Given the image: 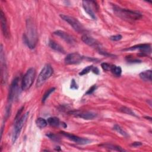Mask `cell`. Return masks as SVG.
Here are the masks:
<instances>
[{
  "label": "cell",
  "instance_id": "21",
  "mask_svg": "<svg viewBox=\"0 0 152 152\" xmlns=\"http://www.w3.org/2000/svg\"><path fill=\"white\" fill-rule=\"evenodd\" d=\"M110 71L116 77H119L121 75L122 73V69L120 66H116L115 65H112Z\"/></svg>",
  "mask_w": 152,
  "mask_h": 152
},
{
  "label": "cell",
  "instance_id": "27",
  "mask_svg": "<svg viewBox=\"0 0 152 152\" xmlns=\"http://www.w3.org/2000/svg\"><path fill=\"white\" fill-rule=\"evenodd\" d=\"M46 135L51 140L53 141H56V142H59L60 141V139L58 137H57L55 134H52V133H48L46 134Z\"/></svg>",
  "mask_w": 152,
  "mask_h": 152
},
{
  "label": "cell",
  "instance_id": "10",
  "mask_svg": "<svg viewBox=\"0 0 152 152\" xmlns=\"http://www.w3.org/2000/svg\"><path fill=\"white\" fill-rule=\"evenodd\" d=\"M61 133V134H62L64 137H66L68 140L78 144H81V145H85V144H87L91 142V140L87 139V138H82V137H80L78 136L69 134L68 132H66L64 131H61L60 132Z\"/></svg>",
  "mask_w": 152,
  "mask_h": 152
},
{
  "label": "cell",
  "instance_id": "28",
  "mask_svg": "<svg viewBox=\"0 0 152 152\" xmlns=\"http://www.w3.org/2000/svg\"><path fill=\"white\" fill-rule=\"evenodd\" d=\"M111 65H112L111 64H109L106 63V62H103L101 64V66H102V69L104 71H110Z\"/></svg>",
  "mask_w": 152,
  "mask_h": 152
},
{
  "label": "cell",
  "instance_id": "19",
  "mask_svg": "<svg viewBox=\"0 0 152 152\" xmlns=\"http://www.w3.org/2000/svg\"><path fill=\"white\" fill-rule=\"evenodd\" d=\"M100 147L109 149V150H115V151H125L124 149L122 148L121 147L116 145H113V144H101L100 145Z\"/></svg>",
  "mask_w": 152,
  "mask_h": 152
},
{
  "label": "cell",
  "instance_id": "4",
  "mask_svg": "<svg viewBox=\"0 0 152 152\" xmlns=\"http://www.w3.org/2000/svg\"><path fill=\"white\" fill-rule=\"evenodd\" d=\"M53 72V69L51 65L49 64H46L38 75L36 81V87H39L42 86L46 81V80L51 77Z\"/></svg>",
  "mask_w": 152,
  "mask_h": 152
},
{
  "label": "cell",
  "instance_id": "29",
  "mask_svg": "<svg viewBox=\"0 0 152 152\" xmlns=\"http://www.w3.org/2000/svg\"><path fill=\"white\" fill-rule=\"evenodd\" d=\"M127 61L128 62H130V63H138V62H141V61L139 60V59H133L132 57H130V56H126V58Z\"/></svg>",
  "mask_w": 152,
  "mask_h": 152
},
{
  "label": "cell",
  "instance_id": "5",
  "mask_svg": "<svg viewBox=\"0 0 152 152\" xmlns=\"http://www.w3.org/2000/svg\"><path fill=\"white\" fill-rule=\"evenodd\" d=\"M36 75V70L34 68H29L24 75L21 81V89L27 90L31 86Z\"/></svg>",
  "mask_w": 152,
  "mask_h": 152
},
{
  "label": "cell",
  "instance_id": "31",
  "mask_svg": "<svg viewBox=\"0 0 152 152\" xmlns=\"http://www.w3.org/2000/svg\"><path fill=\"white\" fill-rule=\"evenodd\" d=\"M96 88H97V87H96V85H93V86H92L87 91V92L86 93V94L87 95V94H91L96 90Z\"/></svg>",
  "mask_w": 152,
  "mask_h": 152
},
{
  "label": "cell",
  "instance_id": "13",
  "mask_svg": "<svg viewBox=\"0 0 152 152\" xmlns=\"http://www.w3.org/2000/svg\"><path fill=\"white\" fill-rule=\"evenodd\" d=\"M83 56L78 53H71L68 54L64 59L65 63L67 65H73L80 63Z\"/></svg>",
  "mask_w": 152,
  "mask_h": 152
},
{
  "label": "cell",
  "instance_id": "33",
  "mask_svg": "<svg viewBox=\"0 0 152 152\" xmlns=\"http://www.w3.org/2000/svg\"><path fill=\"white\" fill-rule=\"evenodd\" d=\"M131 145L132 147H139V146H141L142 145V143L141 142H134Z\"/></svg>",
  "mask_w": 152,
  "mask_h": 152
},
{
  "label": "cell",
  "instance_id": "30",
  "mask_svg": "<svg viewBox=\"0 0 152 152\" xmlns=\"http://www.w3.org/2000/svg\"><path fill=\"white\" fill-rule=\"evenodd\" d=\"M122 36L121 34H116V35H113L110 36V39L112 41H119L121 39H122Z\"/></svg>",
  "mask_w": 152,
  "mask_h": 152
},
{
  "label": "cell",
  "instance_id": "14",
  "mask_svg": "<svg viewBox=\"0 0 152 152\" xmlns=\"http://www.w3.org/2000/svg\"><path fill=\"white\" fill-rule=\"evenodd\" d=\"M81 40L86 45H88L89 46L96 48L97 50H98V51L102 49V47L99 42H97L96 39H94L91 36H90L87 34H84L81 37Z\"/></svg>",
  "mask_w": 152,
  "mask_h": 152
},
{
  "label": "cell",
  "instance_id": "20",
  "mask_svg": "<svg viewBox=\"0 0 152 152\" xmlns=\"http://www.w3.org/2000/svg\"><path fill=\"white\" fill-rule=\"evenodd\" d=\"M48 124L52 126H58L61 124L59 119L58 118L56 117H50L47 120Z\"/></svg>",
  "mask_w": 152,
  "mask_h": 152
},
{
  "label": "cell",
  "instance_id": "17",
  "mask_svg": "<svg viewBox=\"0 0 152 152\" xmlns=\"http://www.w3.org/2000/svg\"><path fill=\"white\" fill-rule=\"evenodd\" d=\"M139 76L141 80L145 81H151V77H152V71L151 70H146L141 72Z\"/></svg>",
  "mask_w": 152,
  "mask_h": 152
},
{
  "label": "cell",
  "instance_id": "7",
  "mask_svg": "<svg viewBox=\"0 0 152 152\" xmlns=\"http://www.w3.org/2000/svg\"><path fill=\"white\" fill-rule=\"evenodd\" d=\"M19 80L20 78L17 77L12 80L11 84L8 93V102L10 103L17 97L19 93Z\"/></svg>",
  "mask_w": 152,
  "mask_h": 152
},
{
  "label": "cell",
  "instance_id": "12",
  "mask_svg": "<svg viewBox=\"0 0 152 152\" xmlns=\"http://www.w3.org/2000/svg\"><path fill=\"white\" fill-rule=\"evenodd\" d=\"M140 50V53L139 55L141 56H145L148 55L151 53V46L150 44H139L133 46H131L129 48H128L126 50Z\"/></svg>",
  "mask_w": 152,
  "mask_h": 152
},
{
  "label": "cell",
  "instance_id": "22",
  "mask_svg": "<svg viewBox=\"0 0 152 152\" xmlns=\"http://www.w3.org/2000/svg\"><path fill=\"white\" fill-rule=\"evenodd\" d=\"M36 124L39 128H43L48 125V122L43 118H38L36 121Z\"/></svg>",
  "mask_w": 152,
  "mask_h": 152
},
{
  "label": "cell",
  "instance_id": "8",
  "mask_svg": "<svg viewBox=\"0 0 152 152\" xmlns=\"http://www.w3.org/2000/svg\"><path fill=\"white\" fill-rule=\"evenodd\" d=\"M0 56H1V84L2 85L5 84L7 81V68L5 59V55L3 51V47L1 45L0 50Z\"/></svg>",
  "mask_w": 152,
  "mask_h": 152
},
{
  "label": "cell",
  "instance_id": "6",
  "mask_svg": "<svg viewBox=\"0 0 152 152\" xmlns=\"http://www.w3.org/2000/svg\"><path fill=\"white\" fill-rule=\"evenodd\" d=\"M60 17L63 20L68 23L78 33H82L85 30L83 26L77 18L65 14H60Z\"/></svg>",
  "mask_w": 152,
  "mask_h": 152
},
{
  "label": "cell",
  "instance_id": "11",
  "mask_svg": "<svg viewBox=\"0 0 152 152\" xmlns=\"http://www.w3.org/2000/svg\"><path fill=\"white\" fill-rule=\"evenodd\" d=\"M68 113L74 115L75 116L83 118L86 120L93 119L97 116V114L93 112L90 111H80V110H73L70 111Z\"/></svg>",
  "mask_w": 152,
  "mask_h": 152
},
{
  "label": "cell",
  "instance_id": "9",
  "mask_svg": "<svg viewBox=\"0 0 152 152\" xmlns=\"http://www.w3.org/2000/svg\"><path fill=\"white\" fill-rule=\"evenodd\" d=\"M83 7L85 10V11L94 20L96 18L93 9L95 8L96 10L98 9L97 5L96 2L93 1H83L82 2Z\"/></svg>",
  "mask_w": 152,
  "mask_h": 152
},
{
  "label": "cell",
  "instance_id": "16",
  "mask_svg": "<svg viewBox=\"0 0 152 152\" xmlns=\"http://www.w3.org/2000/svg\"><path fill=\"white\" fill-rule=\"evenodd\" d=\"M0 16H1V28H2L3 34H4V37H5L6 38H8L9 37V31H8V28L7 22L5 15L2 10H1Z\"/></svg>",
  "mask_w": 152,
  "mask_h": 152
},
{
  "label": "cell",
  "instance_id": "2",
  "mask_svg": "<svg viewBox=\"0 0 152 152\" xmlns=\"http://www.w3.org/2000/svg\"><path fill=\"white\" fill-rule=\"evenodd\" d=\"M113 10L116 15L124 20L134 21L139 20L142 17V15L139 12L122 8L116 5H113Z\"/></svg>",
  "mask_w": 152,
  "mask_h": 152
},
{
  "label": "cell",
  "instance_id": "25",
  "mask_svg": "<svg viewBox=\"0 0 152 152\" xmlns=\"http://www.w3.org/2000/svg\"><path fill=\"white\" fill-rule=\"evenodd\" d=\"M120 110L122 112L124 113H126V114H128V115H132V116H137L135 113L131 109H129V108H128L127 107L123 106V107H122L120 109Z\"/></svg>",
  "mask_w": 152,
  "mask_h": 152
},
{
  "label": "cell",
  "instance_id": "23",
  "mask_svg": "<svg viewBox=\"0 0 152 152\" xmlns=\"http://www.w3.org/2000/svg\"><path fill=\"white\" fill-rule=\"evenodd\" d=\"M113 129L114 130H115L116 132H118L119 134L122 135V136H124V137H128L127 133L125 131H124V129L119 125H118L117 124L115 125L113 128Z\"/></svg>",
  "mask_w": 152,
  "mask_h": 152
},
{
  "label": "cell",
  "instance_id": "24",
  "mask_svg": "<svg viewBox=\"0 0 152 152\" xmlns=\"http://www.w3.org/2000/svg\"><path fill=\"white\" fill-rule=\"evenodd\" d=\"M55 90V87H52L50 89H49L48 90H47L46 91V93L44 94V95L43 96V97H42V102L43 103H45V101L47 100V99L49 97V96H50V94L51 93H52Z\"/></svg>",
  "mask_w": 152,
  "mask_h": 152
},
{
  "label": "cell",
  "instance_id": "18",
  "mask_svg": "<svg viewBox=\"0 0 152 152\" xmlns=\"http://www.w3.org/2000/svg\"><path fill=\"white\" fill-rule=\"evenodd\" d=\"M49 46L53 50L61 52V53H64L65 50L63 49V48L59 45L58 43L55 42L53 40H49Z\"/></svg>",
  "mask_w": 152,
  "mask_h": 152
},
{
  "label": "cell",
  "instance_id": "1",
  "mask_svg": "<svg viewBox=\"0 0 152 152\" xmlns=\"http://www.w3.org/2000/svg\"><path fill=\"white\" fill-rule=\"evenodd\" d=\"M23 40L28 48L32 49L35 48L37 41V32L36 26L31 18H28L26 21V31L23 34Z\"/></svg>",
  "mask_w": 152,
  "mask_h": 152
},
{
  "label": "cell",
  "instance_id": "26",
  "mask_svg": "<svg viewBox=\"0 0 152 152\" xmlns=\"http://www.w3.org/2000/svg\"><path fill=\"white\" fill-rule=\"evenodd\" d=\"M93 67V65H89V66H86L80 72H79V75H86V74H88L90 71L92 70Z\"/></svg>",
  "mask_w": 152,
  "mask_h": 152
},
{
  "label": "cell",
  "instance_id": "3",
  "mask_svg": "<svg viewBox=\"0 0 152 152\" xmlns=\"http://www.w3.org/2000/svg\"><path fill=\"white\" fill-rule=\"evenodd\" d=\"M29 115V112H27L26 113H24L23 116H21L20 118L15 119L14 121V131L12 133V143H14L16 140H17L18 137L20 135V132L21 131V129L24 125L25 122H26L28 116Z\"/></svg>",
  "mask_w": 152,
  "mask_h": 152
},
{
  "label": "cell",
  "instance_id": "32",
  "mask_svg": "<svg viewBox=\"0 0 152 152\" xmlns=\"http://www.w3.org/2000/svg\"><path fill=\"white\" fill-rule=\"evenodd\" d=\"M70 88H71V89H77V88H78L77 84V83L75 82V81L74 79H72V81H71Z\"/></svg>",
  "mask_w": 152,
  "mask_h": 152
},
{
  "label": "cell",
  "instance_id": "15",
  "mask_svg": "<svg viewBox=\"0 0 152 152\" xmlns=\"http://www.w3.org/2000/svg\"><path fill=\"white\" fill-rule=\"evenodd\" d=\"M54 34L59 36L62 39H63L67 43L73 45L76 43V40L74 37L68 34V33L62 30H56L53 33Z\"/></svg>",
  "mask_w": 152,
  "mask_h": 152
},
{
  "label": "cell",
  "instance_id": "34",
  "mask_svg": "<svg viewBox=\"0 0 152 152\" xmlns=\"http://www.w3.org/2000/svg\"><path fill=\"white\" fill-rule=\"evenodd\" d=\"M91 71H93V73H95L96 74H99V69H98L97 67H96V66H93Z\"/></svg>",
  "mask_w": 152,
  "mask_h": 152
}]
</instances>
